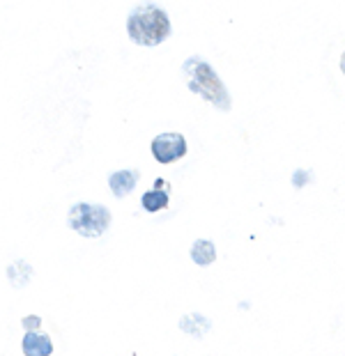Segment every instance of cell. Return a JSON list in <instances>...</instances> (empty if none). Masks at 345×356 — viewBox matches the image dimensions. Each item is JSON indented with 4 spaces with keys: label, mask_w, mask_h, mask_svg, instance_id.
Listing matches in <instances>:
<instances>
[{
    "label": "cell",
    "mask_w": 345,
    "mask_h": 356,
    "mask_svg": "<svg viewBox=\"0 0 345 356\" xmlns=\"http://www.w3.org/2000/svg\"><path fill=\"white\" fill-rule=\"evenodd\" d=\"M127 35L138 47H157L171 35V21L159 5L145 3L132 10L127 19Z\"/></svg>",
    "instance_id": "6da1fadb"
},
{
    "label": "cell",
    "mask_w": 345,
    "mask_h": 356,
    "mask_svg": "<svg viewBox=\"0 0 345 356\" xmlns=\"http://www.w3.org/2000/svg\"><path fill=\"white\" fill-rule=\"evenodd\" d=\"M182 72L187 74L191 92L201 95L205 102L214 104L219 111H230V95L224 86V81L219 79V74L212 70L210 63H205L203 58L194 56L182 65Z\"/></svg>",
    "instance_id": "7a4b0ae2"
},
{
    "label": "cell",
    "mask_w": 345,
    "mask_h": 356,
    "mask_svg": "<svg viewBox=\"0 0 345 356\" xmlns=\"http://www.w3.org/2000/svg\"><path fill=\"white\" fill-rule=\"evenodd\" d=\"M69 228L76 230L83 237H99L109 230L111 225V211L104 204L79 202L69 209Z\"/></svg>",
    "instance_id": "3957f363"
},
{
    "label": "cell",
    "mask_w": 345,
    "mask_h": 356,
    "mask_svg": "<svg viewBox=\"0 0 345 356\" xmlns=\"http://www.w3.org/2000/svg\"><path fill=\"white\" fill-rule=\"evenodd\" d=\"M187 154V140L184 136L178 131H166L159 134L155 140H152V156L157 159L159 163H173Z\"/></svg>",
    "instance_id": "277c9868"
},
{
    "label": "cell",
    "mask_w": 345,
    "mask_h": 356,
    "mask_svg": "<svg viewBox=\"0 0 345 356\" xmlns=\"http://www.w3.org/2000/svg\"><path fill=\"white\" fill-rule=\"evenodd\" d=\"M138 179H141V172L136 168H125V170L113 172L109 177V186H111L115 198H125V195H129L136 188Z\"/></svg>",
    "instance_id": "5b68a950"
},
{
    "label": "cell",
    "mask_w": 345,
    "mask_h": 356,
    "mask_svg": "<svg viewBox=\"0 0 345 356\" xmlns=\"http://www.w3.org/2000/svg\"><path fill=\"white\" fill-rule=\"evenodd\" d=\"M53 343L42 331H28L23 336V354L26 356H51Z\"/></svg>",
    "instance_id": "8992f818"
},
{
    "label": "cell",
    "mask_w": 345,
    "mask_h": 356,
    "mask_svg": "<svg viewBox=\"0 0 345 356\" xmlns=\"http://www.w3.org/2000/svg\"><path fill=\"white\" fill-rule=\"evenodd\" d=\"M141 204H143L145 211H159V209L168 207V181L157 179L155 188L148 191V193H143Z\"/></svg>",
    "instance_id": "52a82bcc"
},
{
    "label": "cell",
    "mask_w": 345,
    "mask_h": 356,
    "mask_svg": "<svg viewBox=\"0 0 345 356\" xmlns=\"http://www.w3.org/2000/svg\"><path fill=\"white\" fill-rule=\"evenodd\" d=\"M191 260L196 264H201V267H207V264H212L217 260V248L210 239H198L194 241V246H191Z\"/></svg>",
    "instance_id": "ba28073f"
},
{
    "label": "cell",
    "mask_w": 345,
    "mask_h": 356,
    "mask_svg": "<svg viewBox=\"0 0 345 356\" xmlns=\"http://www.w3.org/2000/svg\"><path fill=\"white\" fill-rule=\"evenodd\" d=\"M23 327H26L28 331H37L40 329V324H42V317H37V315H33V317H23Z\"/></svg>",
    "instance_id": "9c48e42d"
},
{
    "label": "cell",
    "mask_w": 345,
    "mask_h": 356,
    "mask_svg": "<svg viewBox=\"0 0 345 356\" xmlns=\"http://www.w3.org/2000/svg\"><path fill=\"white\" fill-rule=\"evenodd\" d=\"M341 70H343V74H345V53L341 56Z\"/></svg>",
    "instance_id": "30bf717a"
}]
</instances>
